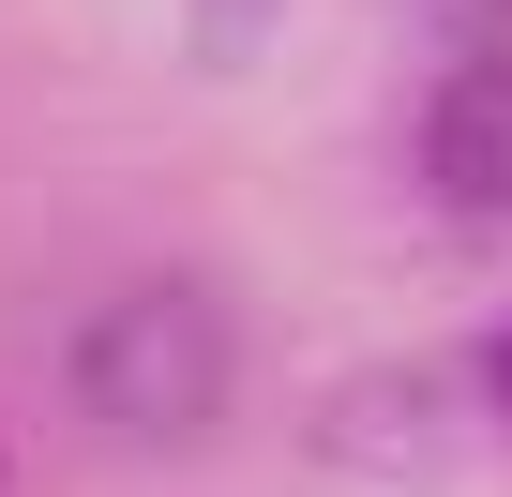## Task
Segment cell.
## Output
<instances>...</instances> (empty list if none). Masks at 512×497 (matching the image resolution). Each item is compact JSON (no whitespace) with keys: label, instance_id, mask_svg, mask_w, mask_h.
I'll use <instances>...</instances> for the list:
<instances>
[{"label":"cell","instance_id":"1","mask_svg":"<svg viewBox=\"0 0 512 497\" xmlns=\"http://www.w3.org/2000/svg\"><path fill=\"white\" fill-rule=\"evenodd\" d=\"M226 377H241V332H226V302H211L196 272H136V287L91 302V332H76V407H91L106 437H136V452L196 437V422L226 407Z\"/></svg>","mask_w":512,"mask_h":497},{"label":"cell","instance_id":"2","mask_svg":"<svg viewBox=\"0 0 512 497\" xmlns=\"http://www.w3.org/2000/svg\"><path fill=\"white\" fill-rule=\"evenodd\" d=\"M422 181H437V211L512 226V46H482L422 91Z\"/></svg>","mask_w":512,"mask_h":497},{"label":"cell","instance_id":"3","mask_svg":"<svg viewBox=\"0 0 512 497\" xmlns=\"http://www.w3.org/2000/svg\"><path fill=\"white\" fill-rule=\"evenodd\" d=\"M467 362H482V377H467V392H482V422H512V317H497V332H482Z\"/></svg>","mask_w":512,"mask_h":497}]
</instances>
